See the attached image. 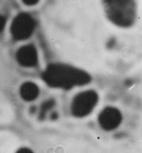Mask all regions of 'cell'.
Instances as JSON below:
<instances>
[{
	"label": "cell",
	"mask_w": 142,
	"mask_h": 153,
	"mask_svg": "<svg viewBox=\"0 0 142 153\" xmlns=\"http://www.w3.org/2000/svg\"><path fill=\"white\" fill-rule=\"evenodd\" d=\"M16 59L20 65L23 67H35L38 62L37 50L34 46L29 45L24 46L18 50Z\"/></svg>",
	"instance_id": "6"
},
{
	"label": "cell",
	"mask_w": 142,
	"mask_h": 153,
	"mask_svg": "<svg viewBox=\"0 0 142 153\" xmlns=\"http://www.w3.org/2000/svg\"><path fill=\"white\" fill-rule=\"evenodd\" d=\"M36 25V22L31 16L27 13H20L12 22L11 27V34L16 40H24L32 35Z\"/></svg>",
	"instance_id": "4"
},
{
	"label": "cell",
	"mask_w": 142,
	"mask_h": 153,
	"mask_svg": "<svg viewBox=\"0 0 142 153\" xmlns=\"http://www.w3.org/2000/svg\"><path fill=\"white\" fill-rule=\"evenodd\" d=\"M32 151L30 149L26 148H22L20 149L17 151L18 153H31L32 152Z\"/></svg>",
	"instance_id": "11"
},
{
	"label": "cell",
	"mask_w": 142,
	"mask_h": 153,
	"mask_svg": "<svg viewBox=\"0 0 142 153\" xmlns=\"http://www.w3.org/2000/svg\"><path fill=\"white\" fill-rule=\"evenodd\" d=\"M21 1L22 3L27 7H31L38 4L40 0H21Z\"/></svg>",
	"instance_id": "9"
},
{
	"label": "cell",
	"mask_w": 142,
	"mask_h": 153,
	"mask_svg": "<svg viewBox=\"0 0 142 153\" xmlns=\"http://www.w3.org/2000/svg\"><path fill=\"white\" fill-rule=\"evenodd\" d=\"M41 76L49 87L64 91L86 86L92 81V76L85 70L63 62L50 63Z\"/></svg>",
	"instance_id": "1"
},
{
	"label": "cell",
	"mask_w": 142,
	"mask_h": 153,
	"mask_svg": "<svg viewBox=\"0 0 142 153\" xmlns=\"http://www.w3.org/2000/svg\"><path fill=\"white\" fill-rule=\"evenodd\" d=\"M97 120L99 126L103 131H112L117 129L122 124L123 114L116 107L108 106L99 112Z\"/></svg>",
	"instance_id": "5"
},
{
	"label": "cell",
	"mask_w": 142,
	"mask_h": 153,
	"mask_svg": "<svg viewBox=\"0 0 142 153\" xmlns=\"http://www.w3.org/2000/svg\"><path fill=\"white\" fill-rule=\"evenodd\" d=\"M102 9L106 19L117 27L129 29L138 19L136 0H101Z\"/></svg>",
	"instance_id": "2"
},
{
	"label": "cell",
	"mask_w": 142,
	"mask_h": 153,
	"mask_svg": "<svg viewBox=\"0 0 142 153\" xmlns=\"http://www.w3.org/2000/svg\"><path fill=\"white\" fill-rule=\"evenodd\" d=\"M55 104V102L53 100H49L43 103L41 106V113L40 114L41 118L44 116L45 113L48 110H50L52 108Z\"/></svg>",
	"instance_id": "8"
},
{
	"label": "cell",
	"mask_w": 142,
	"mask_h": 153,
	"mask_svg": "<svg viewBox=\"0 0 142 153\" xmlns=\"http://www.w3.org/2000/svg\"><path fill=\"white\" fill-rule=\"evenodd\" d=\"M36 111V108H35L34 107H32L31 108V112H34Z\"/></svg>",
	"instance_id": "12"
},
{
	"label": "cell",
	"mask_w": 142,
	"mask_h": 153,
	"mask_svg": "<svg viewBox=\"0 0 142 153\" xmlns=\"http://www.w3.org/2000/svg\"><path fill=\"white\" fill-rule=\"evenodd\" d=\"M99 100V94L94 89H87L76 94L70 105V114L76 118H83L91 114Z\"/></svg>",
	"instance_id": "3"
},
{
	"label": "cell",
	"mask_w": 142,
	"mask_h": 153,
	"mask_svg": "<svg viewBox=\"0 0 142 153\" xmlns=\"http://www.w3.org/2000/svg\"><path fill=\"white\" fill-rule=\"evenodd\" d=\"M6 20L5 17L0 14V33L2 32L6 26Z\"/></svg>",
	"instance_id": "10"
},
{
	"label": "cell",
	"mask_w": 142,
	"mask_h": 153,
	"mask_svg": "<svg viewBox=\"0 0 142 153\" xmlns=\"http://www.w3.org/2000/svg\"><path fill=\"white\" fill-rule=\"evenodd\" d=\"M39 88L33 82H28L23 83L20 88V94L21 98L26 102H32L38 97Z\"/></svg>",
	"instance_id": "7"
}]
</instances>
